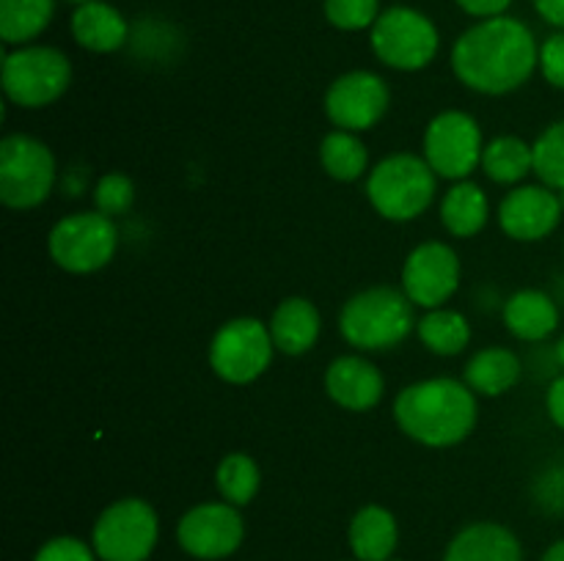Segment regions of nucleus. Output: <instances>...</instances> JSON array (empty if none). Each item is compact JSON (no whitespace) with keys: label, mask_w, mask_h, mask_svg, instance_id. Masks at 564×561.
<instances>
[{"label":"nucleus","mask_w":564,"mask_h":561,"mask_svg":"<svg viewBox=\"0 0 564 561\" xmlns=\"http://www.w3.org/2000/svg\"><path fill=\"white\" fill-rule=\"evenodd\" d=\"M466 14L482 16V20H490V16L507 14V9L512 6V0H455Z\"/></svg>","instance_id":"35"},{"label":"nucleus","mask_w":564,"mask_h":561,"mask_svg":"<svg viewBox=\"0 0 564 561\" xmlns=\"http://www.w3.org/2000/svg\"><path fill=\"white\" fill-rule=\"evenodd\" d=\"M490 204L479 185L463 179L446 190L441 201V223L455 237H474L488 226Z\"/></svg>","instance_id":"23"},{"label":"nucleus","mask_w":564,"mask_h":561,"mask_svg":"<svg viewBox=\"0 0 564 561\" xmlns=\"http://www.w3.org/2000/svg\"><path fill=\"white\" fill-rule=\"evenodd\" d=\"M521 374V358L512 350H507V346H485L477 355H471V361L463 369V380L479 396L507 394L510 388H516Z\"/></svg>","instance_id":"22"},{"label":"nucleus","mask_w":564,"mask_h":561,"mask_svg":"<svg viewBox=\"0 0 564 561\" xmlns=\"http://www.w3.org/2000/svg\"><path fill=\"white\" fill-rule=\"evenodd\" d=\"M538 69L543 72L545 82L564 91V31L551 33L543 44H540V64Z\"/></svg>","instance_id":"34"},{"label":"nucleus","mask_w":564,"mask_h":561,"mask_svg":"<svg viewBox=\"0 0 564 561\" xmlns=\"http://www.w3.org/2000/svg\"><path fill=\"white\" fill-rule=\"evenodd\" d=\"M534 501L549 515H564V460L551 462L538 479H534Z\"/></svg>","instance_id":"32"},{"label":"nucleus","mask_w":564,"mask_h":561,"mask_svg":"<svg viewBox=\"0 0 564 561\" xmlns=\"http://www.w3.org/2000/svg\"><path fill=\"white\" fill-rule=\"evenodd\" d=\"M325 391L339 407L352 413L372 410L383 399L386 380L372 361L361 355H339L325 369Z\"/></svg>","instance_id":"16"},{"label":"nucleus","mask_w":564,"mask_h":561,"mask_svg":"<svg viewBox=\"0 0 564 561\" xmlns=\"http://www.w3.org/2000/svg\"><path fill=\"white\" fill-rule=\"evenodd\" d=\"M132 201H135V185L130 176L113 170V174L99 176V182L94 185V207L108 218H121L130 212Z\"/></svg>","instance_id":"30"},{"label":"nucleus","mask_w":564,"mask_h":561,"mask_svg":"<svg viewBox=\"0 0 564 561\" xmlns=\"http://www.w3.org/2000/svg\"><path fill=\"white\" fill-rule=\"evenodd\" d=\"M540 44L534 33L516 16H490L457 36L452 47V72L466 88L488 97H501L534 75Z\"/></svg>","instance_id":"1"},{"label":"nucleus","mask_w":564,"mask_h":561,"mask_svg":"<svg viewBox=\"0 0 564 561\" xmlns=\"http://www.w3.org/2000/svg\"><path fill=\"white\" fill-rule=\"evenodd\" d=\"M0 82L9 102L28 110L47 108L69 88L72 64L58 47L22 44L3 55Z\"/></svg>","instance_id":"5"},{"label":"nucleus","mask_w":564,"mask_h":561,"mask_svg":"<svg viewBox=\"0 0 564 561\" xmlns=\"http://www.w3.org/2000/svg\"><path fill=\"white\" fill-rule=\"evenodd\" d=\"M389 561H402V559H394V556H391V559Z\"/></svg>","instance_id":"41"},{"label":"nucleus","mask_w":564,"mask_h":561,"mask_svg":"<svg viewBox=\"0 0 564 561\" xmlns=\"http://www.w3.org/2000/svg\"><path fill=\"white\" fill-rule=\"evenodd\" d=\"M319 163L334 179L356 182L369 170V152L358 132L334 130L319 143Z\"/></svg>","instance_id":"27"},{"label":"nucleus","mask_w":564,"mask_h":561,"mask_svg":"<svg viewBox=\"0 0 564 561\" xmlns=\"http://www.w3.org/2000/svg\"><path fill=\"white\" fill-rule=\"evenodd\" d=\"M55 176L58 168L47 143L22 132L0 141V201L9 209H33L47 201Z\"/></svg>","instance_id":"6"},{"label":"nucleus","mask_w":564,"mask_h":561,"mask_svg":"<svg viewBox=\"0 0 564 561\" xmlns=\"http://www.w3.org/2000/svg\"><path fill=\"white\" fill-rule=\"evenodd\" d=\"M460 286V258L441 240L422 242L402 264V292L416 308H441Z\"/></svg>","instance_id":"14"},{"label":"nucleus","mask_w":564,"mask_h":561,"mask_svg":"<svg viewBox=\"0 0 564 561\" xmlns=\"http://www.w3.org/2000/svg\"><path fill=\"white\" fill-rule=\"evenodd\" d=\"M391 91L386 80L375 72L356 69L336 77L325 91V116L330 124L347 132L372 130L386 116Z\"/></svg>","instance_id":"13"},{"label":"nucleus","mask_w":564,"mask_h":561,"mask_svg":"<svg viewBox=\"0 0 564 561\" xmlns=\"http://www.w3.org/2000/svg\"><path fill=\"white\" fill-rule=\"evenodd\" d=\"M91 544L77 537H53L36 550L33 561H97Z\"/></svg>","instance_id":"33"},{"label":"nucleus","mask_w":564,"mask_h":561,"mask_svg":"<svg viewBox=\"0 0 564 561\" xmlns=\"http://www.w3.org/2000/svg\"><path fill=\"white\" fill-rule=\"evenodd\" d=\"M482 130L463 110H444L424 130V160L441 179L463 182L482 165Z\"/></svg>","instance_id":"11"},{"label":"nucleus","mask_w":564,"mask_h":561,"mask_svg":"<svg viewBox=\"0 0 564 561\" xmlns=\"http://www.w3.org/2000/svg\"><path fill=\"white\" fill-rule=\"evenodd\" d=\"M564 204L560 190L549 185H521L499 204V226L518 242L545 240L560 226Z\"/></svg>","instance_id":"15"},{"label":"nucleus","mask_w":564,"mask_h":561,"mask_svg":"<svg viewBox=\"0 0 564 561\" xmlns=\"http://www.w3.org/2000/svg\"><path fill=\"white\" fill-rule=\"evenodd\" d=\"M444 561H523V548L510 528L482 520L455 534Z\"/></svg>","instance_id":"17"},{"label":"nucleus","mask_w":564,"mask_h":561,"mask_svg":"<svg viewBox=\"0 0 564 561\" xmlns=\"http://www.w3.org/2000/svg\"><path fill=\"white\" fill-rule=\"evenodd\" d=\"M268 328L275 350L284 352V355H303L317 344L323 317H319L317 306L306 297H286L275 306Z\"/></svg>","instance_id":"19"},{"label":"nucleus","mask_w":564,"mask_h":561,"mask_svg":"<svg viewBox=\"0 0 564 561\" xmlns=\"http://www.w3.org/2000/svg\"><path fill=\"white\" fill-rule=\"evenodd\" d=\"M347 542L356 561H389L400 542L397 517L380 504L361 506L347 528Z\"/></svg>","instance_id":"21"},{"label":"nucleus","mask_w":564,"mask_h":561,"mask_svg":"<svg viewBox=\"0 0 564 561\" xmlns=\"http://www.w3.org/2000/svg\"><path fill=\"white\" fill-rule=\"evenodd\" d=\"M176 539L193 559H226L246 539L240 506L229 504V501H207V504L193 506L182 515L180 526H176Z\"/></svg>","instance_id":"12"},{"label":"nucleus","mask_w":564,"mask_h":561,"mask_svg":"<svg viewBox=\"0 0 564 561\" xmlns=\"http://www.w3.org/2000/svg\"><path fill=\"white\" fill-rule=\"evenodd\" d=\"M416 306L397 286H369L341 306L339 330L356 350L380 352L402 344L416 328Z\"/></svg>","instance_id":"3"},{"label":"nucleus","mask_w":564,"mask_h":561,"mask_svg":"<svg viewBox=\"0 0 564 561\" xmlns=\"http://www.w3.org/2000/svg\"><path fill=\"white\" fill-rule=\"evenodd\" d=\"M273 336L257 317H237L220 324L209 344V366L220 380L231 385H246L262 377L273 361Z\"/></svg>","instance_id":"10"},{"label":"nucleus","mask_w":564,"mask_h":561,"mask_svg":"<svg viewBox=\"0 0 564 561\" xmlns=\"http://www.w3.org/2000/svg\"><path fill=\"white\" fill-rule=\"evenodd\" d=\"M540 561H564V539H560V542L551 544L549 550L543 553V559Z\"/></svg>","instance_id":"38"},{"label":"nucleus","mask_w":564,"mask_h":561,"mask_svg":"<svg viewBox=\"0 0 564 561\" xmlns=\"http://www.w3.org/2000/svg\"><path fill=\"white\" fill-rule=\"evenodd\" d=\"M534 174L543 185L564 190V119L545 127L532 143Z\"/></svg>","instance_id":"29"},{"label":"nucleus","mask_w":564,"mask_h":561,"mask_svg":"<svg viewBox=\"0 0 564 561\" xmlns=\"http://www.w3.org/2000/svg\"><path fill=\"white\" fill-rule=\"evenodd\" d=\"M435 187H438V174L430 168L427 160L408 152L389 154L367 176V198L375 212L397 223L427 212L435 198Z\"/></svg>","instance_id":"4"},{"label":"nucleus","mask_w":564,"mask_h":561,"mask_svg":"<svg viewBox=\"0 0 564 561\" xmlns=\"http://www.w3.org/2000/svg\"><path fill=\"white\" fill-rule=\"evenodd\" d=\"M477 394L466 380L430 377L405 385L394 399V421L402 432L430 449L463 443L477 427Z\"/></svg>","instance_id":"2"},{"label":"nucleus","mask_w":564,"mask_h":561,"mask_svg":"<svg viewBox=\"0 0 564 561\" xmlns=\"http://www.w3.org/2000/svg\"><path fill=\"white\" fill-rule=\"evenodd\" d=\"M160 537L158 512L143 498H121L105 506L91 531L99 561H147Z\"/></svg>","instance_id":"9"},{"label":"nucleus","mask_w":564,"mask_h":561,"mask_svg":"<svg viewBox=\"0 0 564 561\" xmlns=\"http://www.w3.org/2000/svg\"><path fill=\"white\" fill-rule=\"evenodd\" d=\"M416 333L433 355L452 358L460 355L468 346V341H471V324H468V319L460 311L441 306L419 319Z\"/></svg>","instance_id":"25"},{"label":"nucleus","mask_w":564,"mask_h":561,"mask_svg":"<svg viewBox=\"0 0 564 561\" xmlns=\"http://www.w3.org/2000/svg\"><path fill=\"white\" fill-rule=\"evenodd\" d=\"M53 14L55 0H0V38L22 47L44 33Z\"/></svg>","instance_id":"26"},{"label":"nucleus","mask_w":564,"mask_h":561,"mask_svg":"<svg viewBox=\"0 0 564 561\" xmlns=\"http://www.w3.org/2000/svg\"><path fill=\"white\" fill-rule=\"evenodd\" d=\"M479 168L494 179L496 185H518L534 174V152L532 143L516 135H499L490 143H485L482 165Z\"/></svg>","instance_id":"24"},{"label":"nucleus","mask_w":564,"mask_h":561,"mask_svg":"<svg viewBox=\"0 0 564 561\" xmlns=\"http://www.w3.org/2000/svg\"><path fill=\"white\" fill-rule=\"evenodd\" d=\"M116 248H119V229L113 218L97 209L66 215L50 229L47 237L50 258L61 270L75 275L102 270L116 256Z\"/></svg>","instance_id":"8"},{"label":"nucleus","mask_w":564,"mask_h":561,"mask_svg":"<svg viewBox=\"0 0 564 561\" xmlns=\"http://www.w3.org/2000/svg\"><path fill=\"white\" fill-rule=\"evenodd\" d=\"M325 16L339 31H364L380 16V0H325Z\"/></svg>","instance_id":"31"},{"label":"nucleus","mask_w":564,"mask_h":561,"mask_svg":"<svg viewBox=\"0 0 564 561\" xmlns=\"http://www.w3.org/2000/svg\"><path fill=\"white\" fill-rule=\"evenodd\" d=\"M532 3L534 9H538V14L543 16L549 25L564 31V0H532Z\"/></svg>","instance_id":"37"},{"label":"nucleus","mask_w":564,"mask_h":561,"mask_svg":"<svg viewBox=\"0 0 564 561\" xmlns=\"http://www.w3.org/2000/svg\"><path fill=\"white\" fill-rule=\"evenodd\" d=\"M72 36L83 50L102 55L116 53L130 42V22L116 6L91 0L86 6H77L72 14Z\"/></svg>","instance_id":"18"},{"label":"nucleus","mask_w":564,"mask_h":561,"mask_svg":"<svg viewBox=\"0 0 564 561\" xmlns=\"http://www.w3.org/2000/svg\"><path fill=\"white\" fill-rule=\"evenodd\" d=\"M259 484H262V471H259L257 460L242 451L226 454L215 471V487H218L220 498L235 506L251 504L259 493Z\"/></svg>","instance_id":"28"},{"label":"nucleus","mask_w":564,"mask_h":561,"mask_svg":"<svg viewBox=\"0 0 564 561\" xmlns=\"http://www.w3.org/2000/svg\"><path fill=\"white\" fill-rule=\"evenodd\" d=\"M505 324L516 339L538 344L560 328V302L543 289H521L507 297Z\"/></svg>","instance_id":"20"},{"label":"nucleus","mask_w":564,"mask_h":561,"mask_svg":"<svg viewBox=\"0 0 564 561\" xmlns=\"http://www.w3.org/2000/svg\"><path fill=\"white\" fill-rule=\"evenodd\" d=\"M378 61L400 72H419L438 55L441 36L435 22L411 6H391L380 11L369 33Z\"/></svg>","instance_id":"7"},{"label":"nucleus","mask_w":564,"mask_h":561,"mask_svg":"<svg viewBox=\"0 0 564 561\" xmlns=\"http://www.w3.org/2000/svg\"><path fill=\"white\" fill-rule=\"evenodd\" d=\"M545 410H549L551 421L564 432V372L551 380L549 394H545Z\"/></svg>","instance_id":"36"},{"label":"nucleus","mask_w":564,"mask_h":561,"mask_svg":"<svg viewBox=\"0 0 564 561\" xmlns=\"http://www.w3.org/2000/svg\"><path fill=\"white\" fill-rule=\"evenodd\" d=\"M66 3H75V6H86V3H91V0H66Z\"/></svg>","instance_id":"40"},{"label":"nucleus","mask_w":564,"mask_h":561,"mask_svg":"<svg viewBox=\"0 0 564 561\" xmlns=\"http://www.w3.org/2000/svg\"><path fill=\"white\" fill-rule=\"evenodd\" d=\"M554 352H556V361H560V369L564 372V333H562V339L554 344Z\"/></svg>","instance_id":"39"}]
</instances>
